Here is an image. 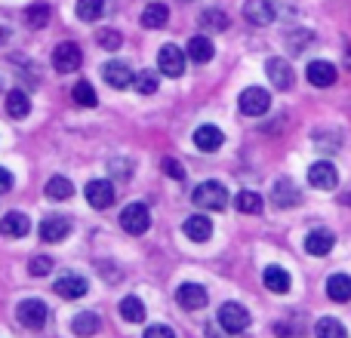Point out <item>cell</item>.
I'll use <instances>...</instances> for the list:
<instances>
[{
    "mask_svg": "<svg viewBox=\"0 0 351 338\" xmlns=\"http://www.w3.org/2000/svg\"><path fill=\"white\" fill-rule=\"evenodd\" d=\"M194 203L204 206V209H225L228 206V191H225V185H219V181H204V185L194 187Z\"/></svg>",
    "mask_w": 351,
    "mask_h": 338,
    "instance_id": "obj_1",
    "label": "cell"
},
{
    "mask_svg": "<svg viewBox=\"0 0 351 338\" xmlns=\"http://www.w3.org/2000/svg\"><path fill=\"white\" fill-rule=\"evenodd\" d=\"M121 228L133 237L145 234V231L152 228V212H148V206L145 203H130L127 209L121 212Z\"/></svg>",
    "mask_w": 351,
    "mask_h": 338,
    "instance_id": "obj_2",
    "label": "cell"
},
{
    "mask_svg": "<svg viewBox=\"0 0 351 338\" xmlns=\"http://www.w3.org/2000/svg\"><path fill=\"white\" fill-rule=\"evenodd\" d=\"M237 105H241V114L262 117L268 108H271V96H268L262 86H247V90L241 92V99H237Z\"/></svg>",
    "mask_w": 351,
    "mask_h": 338,
    "instance_id": "obj_3",
    "label": "cell"
},
{
    "mask_svg": "<svg viewBox=\"0 0 351 338\" xmlns=\"http://www.w3.org/2000/svg\"><path fill=\"white\" fill-rule=\"evenodd\" d=\"M16 317H19V323H22V326L40 329L43 323H47L49 311H47V304H43L40 298H22V302H19V308H16Z\"/></svg>",
    "mask_w": 351,
    "mask_h": 338,
    "instance_id": "obj_4",
    "label": "cell"
},
{
    "mask_svg": "<svg viewBox=\"0 0 351 338\" xmlns=\"http://www.w3.org/2000/svg\"><path fill=\"white\" fill-rule=\"evenodd\" d=\"M219 323H222L225 333L237 335V333H243V329L250 326V314H247V308H243V304L228 302V304H222V308H219Z\"/></svg>",
    "mask_w": 351,
    "mask_h": 338,
    "instance_id": "obj_5",
    "label": "cell"
},
{
    "mask_svg": "<svg viewBox=\"0 0 351 338\" xmlns=\"http://www.w3.org/2000/svg\"><path fill=\"white\" fill-rule=\"evenodd\" d=\"M80 62H84V55H80V47H77V43H59V47L53 49V68H56L59 74L77 71Z\"/></svg>",
    "mask_w": 351,
    "mask_h": 338,
    "instance_id": "obj_6",
    "label": "cell"
},
{
    "mask_svg": "<svg viewBox=\"0 0 351 338\" xmlns=\"http://www.w3.org/2000/svg\"><path fill=\"white\" fill-rule=\"evenodd\" d=\"M158 68L164 77H182V71H185V53L179 47H173V43H167L158 53Z\"/></svg>",
    "mask_w": 351,
    "mask_h": 338,
    "instance_id": "obj_7",
    "label": "cell"
},
{
    "mask_svg": "<svg viewBox=\"0 0 351 338\" xmlns=\"http://www.w3.org/2000/svg\"><path fill=\"white\" fill-rule=\"evenodd\" d=\"M308 185L317 187V191H333V187L339 185V172H336V166L327 164V160H321V164H311V169H308Z\"/></svg>",
    "mask_w": 351,
    "mask_h": 338,
    "instance_id": "obj_8",
    "label": "cell"
},
{
    "mask_svg": "<svg viewBox=\"0 0 351 338\" xmlns=\"http://www.w3.org/2000/svg\"><path fill=\"white\" fill-rule=\"evenodd\" d=\"M274 16H278V12H274L271 0H247V3H243V18H247L250 25H256V28L271 25Z\"/></svg>",
    "mask_w": 351,
    "mask_h": 338,
    "instance_id": "obj_9",
    "label": "cell"
},
{
    "mask_svg": "<svg viewBox=\"0 0 351 338\" xmlns=\"http://www.w3.org/2000/svg\"><path fill=\"white\" fill-rule=\"evenodd\" d=\"M176 302L185 311H200L210 298H206V289L200 283H182L179 289H176Z\"/></svg>",
    "mask_w": 351,
    "mask_h": 338,
    "instance_id": "obj_10",
    "label": "cell"
},
{
    "mask_svg": "<svg viewBox=\"0 0 351 338\" xmlns=\"http://www.w3.org/2000/svg\"><path fill=\"white\" fill-rule=\"evenodd\" d=\"M102 77L108 86H114V90H130L133 86V77L136 74L130 71V65H123V62H108V65L102 68Z\"/></svg>",
    "mask_w": 351,
    "mask_h": 338,
    "instance_id": "obj_11",
    "label": "cell"
},
{
    "mask_svg": "<svg viewBox=\"0 0 351 338\" xmlns=\"http://www.w3.org/2000/svg\"><path fill=\"white\" fill-rule=\"evenodd\" d=\"M265 71H268V80L274 83V90H280V92L293 90V68L287 59H268Z\"/></svg>",
    "mask_w": 351,
    "mask_h": 338,
    "instance_id": "obj_12",
    "label": "cell"
},
{
    "mask_svg": "<svg viewBox=\"0 0 351 338\" xmlns=\"http://www.w3.org/2000/svg\"><path fill=\"white\" fill-rule=\"evenodd\" d=\"M68 234H71V222H68L65 216L43 218V224H40V240L43 243H62Z\"/></svg>",
    "mask_w": 351,
    "mask_h": 338,
    "instance_id": "obj_13",
    "label": "cell"
},
{
    "mask_svg": "<svg viewBox=\"0 0 351 338\" xmlns=\"http://www.w3.org/2000/svg\"><path fill=\"white\" fill-rule=\"evenodd\" d=\"M86 200H90L93 209H108L111 203H114V187H111V181L105 179H96L86 185Z\"/></svg>",
    "mask_w": 351,
    "mask_h": 338,
    "instance_id": "obj_14",
    "label": "cell"
},
{
    "mask_svg": "<svg viewBox=\"0 0 351 338\" xmlns=\"http://www.w3.org/2000/svg\"><path fill=\"white\" fill-rule=\"evenodd\" d=\"M225 142L222 129L213 127V123H204V127L194 129V145H197V151H219Z\"/></svg>",
    "mask_w": 351,
    "mask_h": 338,
    "instance_id": "obj_15",
    "label": "cell"
},
{
    "mask_svg": "<svg viewBox=\"0 0 351 338\" xmlns=\"http://www.w3.org/2000/svg\"><path fill=\"white\" fill-rule=\"evenodd\" d=\"M86 289H90V283H86L80 274H68V277L56 280V292H59L62 298H68V302H74V298H84Z\"/></svg>",
    "mask_w": 351,
    "mask_h": 338,
    "instance_id": "obj_16",
    "label": "cell"
},
{
    "mask_svg": "<svg viewBox=\"0 0 351 338\" xmlns=\"http://www.w3.org/2000/svg\"><path fill=\"white\" fill-rule=\"evenodd\" d=\"M0 231H3V237H10V240H22L31 231V222L25 212H6L3 222H0Z\"/></svg>",
    "mask_w": 351,
    "mask_h": 338,
    "instance_id": "obj_17",
    "label": "cell"
},
{
    "mask_svg": "<svg viewBox=\"0 0 351 338\" xmlns=\"http://www.w3.org/2000/svg\"><path fill=\"white\" fill-rule=\"evenodd\" d=\"M333 246H336V234L327 228H315L308 237H305V249H308L311 255H327Z\"/></svg>",
    "mask_w": 351,
    "mask_h": 338,
    "instance_id": "obj_18",
    "label": "cell"
},
{
    "mask_svg": "<svg viewBox=\"0 0 351 338\" xmlns=\"http://www.w3.org/2000/svg\"><path fill=\"white\" fill-rule=\"evenodd\" d=\"M182 228H185L188 240H194V243H206L213 237V222L206 216H188Z\"/></svg>",
    "mask_w": 351,
    "mask_h": 338,
    "instance_id": "obj_19",
    "label": "cell"
},
{
    "mask_svg": "<svg viewBox=\"0 0 351 338\" xmlns=\"http://www.w3.org/2000/svg\"><path fill=\"white\" fill-rule=\"evenodd\" d=\"M271 197H274V203H278L280 209H290V206H296L299 200H302V194H299V187L293 185L290 179H280V181H274Z\"/></svg>",
    "mask_w": 351,
    "mask_h": 338,
    "instance_id": "obj_20",
    "label": "cell"
},
{
    "mask_svg": "<svg viewBox=\"0 0 351 338\" xmlns=\"http://www.w3.org/2000/svg\"><path fill=\"white\" fill-rule=\"evenodd\" d=\"M305 77H308L315 86H321V90H324V86H333L336 83V68L330 65V62L317 59V62H311V65H308Z\"/></svg>",
    "mask_w": 351,
    "mask_h": 338,
    "instance_id": "obj_21",
    "label": "cell"
},
{
    "mask_svg": "<svg viewBox=\"0 0 351 338\" xmlns=\"http://www.w3.org/2000/svg\"><path fill=\"white\" fill-rule=\"evenodd\" d=\"M167 22H170V6L167 3H148L145 12H142V28L158 31V28H164Z\"/></svg>",
    "mask_w": 351,
    "mask_h": 338,
    "instance_id": "obj_22",
    "label": "cell"
},
{
    "mask_svg": "<svg viewBox=\"0 0 351 338\" xmlns=\"http://www.w3.org/2000/svg\"><path fill=\"white\" fill-rule=\"evenodd\" d=\"M213 53H216V49H213L210 37L197 34V37H191V40H188V59L197 62V65H206V62L213 59Z\"/></svg>",
    "mask_w": 351,
    "mask_h": 338,
    "instance_id": "obj_23",
    "label": "cell"
},
{
    "mask_svg": "<svg viewBox=\"0 0 351 338\" xmlns=\"http://www.w3.org/2000/svg\"><path fill=\"white\" fill-rule=\"evenodd\" d=\"M262 280H265V286L271 292H278V296L290 292V274H287L284 268H278V265H268L265 274H262Z\"/></svg>",
    "mask_w": 351,
    "mask_h": 338,
    "instance_id": "obj_24",
    "label": "cell"
},
{
    "mask_svg": "<svg viewBox=\"0 0 351 338\" xmlns=\"http://www.w3.org/2000/svg\"><path fill=\"white\" fill-rule=\"evenodd\" d=\"M28 111H31V102H28V96H25L22 90H10V92H6V114H10L12 120L28 117Z\"/></svg>",
    "mask_w": 351,
    "mask_h": 338,
    "instance_id": "obj_25",
    "label": "cell"
},
{
    "mask_svg": "<svg viewBox=\"0 0 351 338\" xmlns=\"http://www.w3.org/2000/svg\"><path fill=\"white\" fill-rule=\"evenodd\" d=\"M99 314H93V311H84V314H77L71 320V333L74 335H80V338H90V335H96L99 333Z\"/></svg>",
    "mask_w": 351,
    "mask_h": 338,
    "instance_id": "obj_26",
    "label": "cell"
},
{
    "mask_svg": "<svg viewBox=\"0 0 351 338\" xmlns=\"http://www.w3.org/2000/svg\"><path fill=\"white\" fill-rule=\"evenodd\" d=\"M327 296L333 298V302H348L351 298V277L348 274H333V277L327 280Z\"/></svg>",
    "mask_w": 351,
    "mask_h": 338,
    "instance_id": "obj_27",
    "label": "cell"
},
{
    "mask_svg": "<svg viewBox=\"0 0 351 338\" xmlns=\"http://www.w3.org/2000/svg\"><path fill=\"white\" fill-rule=\"evenodd\" d=\"M121 317L127 323H142V320H145V304H142V298L139 296L121 298Z\"/></svg>",
    "mask_w": 351,
    "mask_h": 338,
    "instance_id": "obj_28",
    "label": "cell"
},
{
    "mask_svg": "<svg viewBox=\"0 0 351 338\" xmlns=\"http://www.w3.org/2000/svg\"><path fill=\"white\" fill-rule=\"evenodd\" d=\"M47 197L49 200H71L74 197L71 179H65V175H53V179L47 181Z\"/></svg>",
    "mask_w": 351,
    "mask_h": 338,
    "instance_id": "obj_29",
    "label": "cell"
},
{
    "mask_svg": "<svg viewBox=\"0 0 351 338\" xmlns=\"http://www.w3.org/2000/svg\"><path fill=\"white\" fill-rule=\"evenodd\" d=\"M234 206H237V212H243V216H259L262 212V197L256 191H241L234 197Z\"/></svg>",
    "mask_w": 351,
    "mask_h": 338,
    "instance_id": "obj_30",
    "label": "cell"
},
{
    "mask_svg": "<svg viewBox=\"0 0 351 338\" xmlns=\"http://www.w3.org/2000/svg\"><path fill=\"white\" fill-rule=\"evenodd\" d=\"M71 99L80 105V108H93V105L99 102V96H96V90L90 86V80H77L74 90H71Z\"/></svg>",
    "mask_w": 351,
    "mask_h": 338,
    "instance_id": "obj_31",
    "label": "cell"
},
{
    "mask_svg": "<svg viewBox=\"0 0 351 338\" xmlns=\"http://www.w3.org/2000/svg\"><path fill=\"white\" fill-rule=\"evenodd\" d=\"M105 12V0H77V18L80 22H99Z\"/></svg>",
    "mask_w": 351,
    "mask_h": 338,
    "instance_id": "obj_32",
    "label": "cell"
},
{
    "mask_svg": "<svg viewBox=\"0 0 351 338\" xmlns=\"http://www.w3.org/2000/svg\"><path fill=\"white\" fill-rule=\"evenodd\" d=\"M315 335H317V338H348L346 326H342L336 317H324V320H317Z\"/></svg>",
    "mask_w": 351,
    "mask_h": 338,
    "instance_id": "obj_33",
    "label": "cell"
},
{
    "mask_svg": "<svg viewBox=\"0 0 351 338\" xmlns=\"http://www.w3.org/2000/svg\"><path fill=\"white\" fill-rule=\"evenodd\" d=\"M47 18H49L47 3H31L28 10H25V25H28V28H47Z\"/></svg>",
    "mask_w": 351,
    "mask_h": 338,
    "instance_id": "obj_34",
    "label": "cell"
},
{
    "mask_svg": "<svg viewBox=\"0 0 351 338\" xmlns=\"http://www.w3.org/2000/svg\"><path fill=\"white\" fill-rule=\"evenodd\" d=\"M200 28L225 31L228 28V16H225L222 10H206V12H200Z\"/></svg>",
    "mask_w": 351,
    "mask_h": 338,
    "instance_id": "obj_35",
    "label": "cell"
},
{
    "mask_svg": "<svg viewBox=\"0 0 351 338\" xmlns=\"http://www.w3.org/2000/svg\"><path fill=\"white\" fill-rule=\"evenodd\" d=\"M133 86H136V92H139V96H154V92H158V74H154V71L136 74Z\"/></svg>",
    "mask_w": 351,
    "mask_h": 338,
    "instance_id": "obj_36",
    "label": "cell"
},
{
    "mask_svg": "<svg viewBox=\"0 0 351 338\" xmlns=\"http://www.w3.org/2000/svg\"><path fill=\"white\" fill-rule=\"evenodd\" d=\"M315 142H317L321 151H336V148L342 145V135H339V129H330V135H327V129H317Z\"/></svg>",
    "mask_w": 351,
    "mask_h": 338,
    "instance_id": "obj_37",
    "label": "cell"
},
{
    "mask_svg": "<svg viewBox=\"0 0 351 338\" xmlns=\"http://www.w3.org/2000/svg\"><path fill=\"white\" fill-rule=\"evenodd\" d=\"M96 43L102 49H108V53H114V49H121V43H123V37H121V31H111V28H102L96 34Z\"/></svg>",
    "mask_w": 351,
    "mask_h": 338,
    "instance_id": "obj_38",
    "label": "cell"
},
{
    "mask_svg": "<svg viewBox=\"0 0 351 338\" xmlns=\"http://www.w3.org/2000/svg\"><path fill=\"white\" fill-rule=\"evenodd\" d=\"M49 271H53V259H49V255H34V259H31V265H28L31 277H47Z\"/></svg>",
    "mask_w": 351,
    "mask_h": 338,
    "instance_id": "obj_39",
    "label": "cell"
},
{
    "mask_svg": "<svg viewBox=\"0 0 351 338\" xmlns=\"http://www.w3.org/2000/svg\"><path fill=\"white\" fill-rule=\"evenodd\" d=\"M164 172L170 175V179H176V181L185 179V169H182V164H179V160H173V157L164 160Z\"/></svg>",
    "mask_w": 351,
    "mask_h": 338,
    "instance_id": "obj_40",
    "label": "cell"
},
{
    "mask_svg": "<svg viewBox=\"0 0 351 338\" xmlns=\"http://www.w3.org/2000/svg\"><path fill=\"white\" fill-rule=\"evenodd\" d=\"M142 338H176V335H173V329H170V326H148Z\"/></svg>",
    "mask_w": 351,
    "mask_h": 338,
    "instance_id": "obj_41",
    "label": "cell"
},
{
    "mask_svg": "<svg viewBox=\"0 0 351 338\" xmlns=\"http://www.w3.org/2000/svg\"><path fill=\"white\" fill-rule=\"evenodd\" d=\"M10 187H12V175H10V169L0 166V194H6Z\"/></svg>",
    "mask_w": 351,
    "mask_h": 338,
    "instance_id": "obj_42",
    "label": "cell"
},
{
    "mask_svg": "<svg viewBox=\"0 0 351 338\" xmlns=\"http://www.w3.org/2000/svg\"><path fill=\"white\" fill-rule=\"evenodd\" d=\"M6 40V28H0V43H3Z\"/></svg>",
    "mask_w": 351,
    "mask_h": 338,
    "instance_id": "obj_43",
    "label": "cell"
},
{
    "mask_svg": "<svg viewBox=\"0 0 351 338\" xmlns=\"http://www.w3.org/2000/svg\"><path fill=\"white\" fill-rule=\"evenodd\" d=\"M348 68H351V53H348Z\"/></svg>",
    "mask_w": 351,
    "mask_h": 338,
    "instance_id": "obj_44",
    "label": "cell"
}]
</instances>
